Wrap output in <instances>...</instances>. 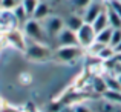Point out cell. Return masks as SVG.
<instances>
[{"instance_id": "obj_17", "label": "cell", "mask_w": 121, "mask_h": 112, "mask_svg": "<svg viewBox=\"0 0 121 112\" xmlns=\"http://www.w3.org/2000/svg\"><path fill=\"white\" fill-rule=\"evenodd\" d=\"M115 57V49L112 46H104L103 49L100 51V54L97 55V58L100 62H107V60H112Z\"/></svg>"}, {"instance_id": "obj_2", "label": "cell", "mask_w": 121, "mask_h": 112, "mask_svg": "<svg viewBox=\"0 0 121 112\" xmlns=\"http://www.w3.org/2000/svg\"><path fill=\"white\" fill-rule=\"evenodd\" d=\"M26 57L29 60H34V62H43L48 57L51 55V49L48 48V45L43 43H37V41L28 40V46H26Z\"/></svg>"}, {"instance_id": "obj_14", "label": "cell", "mask_w": 121, "mask_h": 112, "mask_svg": "<svg viewBox=\"0 0 121 112\" xmlns=\"http://www.w3.org/2000/svg\"><path fill=\"white\" fill-rule=\"evenodd\" d=\"M106 11H107V18H109V26L113 28V29L121 28V17L120 15L112 8H109V6H106Z\"/></svg>"}, {"instance_id": "obj_4", "label": "cell", "mask_w": 121, "mask_h": 112, "mask_svg": "<svg viewBox=\"0 0 121 112\" xmlns=\"http://www.w3.org/2000/svg\"><path fill=\"white\" fill-rule=\"evenodd\" d=\"M83 55L81 46H58L55 49V58L60 63H72Z\"/></svg>"}, {"instance_id": "obj_21", "label": "cell", "mask_w": 121, "mask_h": 112, "mask_svg": "<svg viewBox=\"0 0 121 112\" xmlns=\"http://www.w3.org/2000/svg\"><path fill=\"white\" fill-rule=\"evenodd\" d=\"M18 5L17 0H0V9L2 11H14V8Z\"/></svg>"}, {"instance_id": "obj_13", "label": "cell", "mask_w": 121, "mask_h": 112, "mask_svg": "<svg viewBox=\"0 0 121 112\" xmlns=\"http://www.w3.org/2000/svg\"><path fill=\"white\" fill-rule=\"evenodd\" d=\"M14 15H15V20H17V23H18V26H23L25 23H26L28 20H29V15L26 14V11H25V8L22 6V3H18L17 6L14 8Z\"/></svg>"}, {"instance_id": "obj_6", "label": "cell", "mask_w": 121, "mask_h": 112, "mask_svg": "<svg viewBox=\"0 0 121 112\" xmlns=\"http://www.w3.org/2000/svg\"><path fill=\"white\" fill-rule=\"evenodd\" d=\"M43 28L46 31L48 36L51 37H57V34L65 28V18H61L60 15H52L51 14L48 18H44L43 22Z\"/></svg>"}, {"instance_id": "obj_26", "label": "cell", "mask_w": 121, "mask_h": 112, "mask_svg": "<svg viewBox=\"0 0 121 112\" xmlns=\"http://www.w3.org/2000/svg\"><path fill=\"white\" fill-rule=\"evenodd\" d=\"M115 58L118 60V62H121V52L120 54H115Z\"/></svg>"}, {"instance_id": "obj_9", "label": "cell", "mask_w": 121, "mask_h": 112, "mask_svg": "<svg viewBox=\"0 0 121 112\" xmlns=\"http://www.w3.org/2000/svg\"><path fill=\"white\" fill-rule=\"evenodd\" d=\"M83 25H84L83 15L81 14H77V12H72V14H69L68 17L65 18V26L68 28V29L74 31V32H77Z\"/></svg>"}, {"instance_id": "obj_27", "label": "cell", "mask_w": 121, "mask_h": 112, "mask_svg": "<svg viewBox=\"0 0 121 112\" xmlns=\"http://www.w3.org/2000/svg\"><path fill=\"white\" fill-rule=\"evenodd\" d=\"M118 80H120V85H121V75H118Z\"/></svg>"}, {"instance_id": "obj_7", "label": "cell", "mask_w": 121, "mask_h": 112, "mask_svg": "<svg viewBox=\"0 0 121 112\" xmlns=\"http://www.w3.org/2000/svg\"><path fill=\"white\" fill-rule=\"evenodd\" d=\"M104 8H106V6L103 5V2H101V0H92V2L89 3L87 8L81 12L84 23H92V22H94L95 18L100 15V12L103 11Z\"/></svg>"}, {"instance_id": "obj_23", "label": "cell", "mask_w": 121, "mask_h": 112, "mask_svg": "<svg viewBox=\"0 0 121 112\" xmlns=\"http://www.w3.org/2000/svg\"><path fill=\"white\" fill-rule=\"evenodd\" d=\"M107 6H109V8H112L113 11H115L117 14L121 17V2H120V0H109Z\"/></svg>"}, {"instance_id": "obj_25", "label": "cell", "mask_w": 121, "mask_h": 112, "mask_svg": "<svg viewBox=\"0 0 121 112\" xmlns=\"http://www.w3.org/2000/svg\"><path fill=\"white\" fill-rule=\"evenodd\" d=\"M113 49H115V54H120V52H121V41H120L118 45H117L115 48H113Z\"/></svg>"}, {"instance_id": "obj_22", "label": "cell", "mask_w": 121, "mask_h": 112, "mask_svg": "<svg viewBox=\"0 0 121 112\" xmlns=\"http://www.w3.org/2000/svg\"><path fill=\"white\" fill-rule=\"evenodd\" d=\"M121 41V28H118V29H113L112 31V37H110V43H109V46H112V48H115L117 45H118Z\"/></svg>"}, {"instance_id": "obj_29", "label": "cell", "mask_w": 121, "mask_h": 112, "mask_svg": "<svg viewBox=\"0 0 121 112\" xmlns=\"http://www.w3.org/2000/svg\"><path fill=\"white\" fill-rule=\"evenodd\" d=\"M120 2H121V0H120Z\"/></svg>"}, {"instance_id": "obj_24", "label": "cell", "mask_w": 121, "mask_h": 112, "mask_svg": "<svg viewBox=\"0 0 121 112\" xmlns=\"http://www.w3.org/2000/svg\"><path fill=\"white\" fill-rule=\"evenodd\" d=\"M0 112H18V111L15 109V108H12V106H8V104H5V106H2Z\"/></svg>"}, {"instance_id": "obj_5", "label": "cell", "mask_w": 121, "mask_h": 112, "mask_svg": "<svg viewBox=\"0 0 121 112\" xmlns=\"http://www.w3.org/2000/svg\"><path fill=\"white\" fill-rule=\"evenodd\" d=\"M95 37H97V32L94 31V28H92L91 23H84L80 29L77 31L78 45H80L83 49H87V48L95 41Z\"/></svg>"}, {"instance_id": "obj_10", "label": "cell", "mask_w": 121, "mask_h": 112, "mask_svg": "<svg viewBox=\"0 0 121 112\" xmlns=\"http://www.w3.org/2000/svg\"><path fill=\"white\" fill-rule=\"evenodd\" d=\"M51 15V6L48 5L46 2H43V0H40L39 5H37L35 11H34V15L31 18H35V20L39 22H43L44 18H48Z\"/></svg>"}, {"instance_id": "obj_1", "label": "cell", "mask_w": 121, "mask_h": 112, "mask_svg": "<svg viewBox=\"0 0 121 112\" xmlns=\"http://www.w3.org/2000/svg\"><path fill=\"white\" fill-rule=\"evenodd\" d=\"M23 32L26 36L28 40H32V41H37V43H43V45H48L46 40H48V34L43 28V23L35 18H29L26 23L23 25Z\"/></svg>"}, {"instance_id": "obj_3", "label": "cell", "mask_w": 121, "mask_h": 112, "mask_svg": "<svg viewBox=\"0 0 121 112\" xmlns=\"http://www.w3.org/2000/svg\"><path fill=\"white\" fill-rule=\"evenodd\" d=\"M5 41L9 43L15 51H18V52H26L28 38H26V36H25L23 29L14 28V29L8 31V32L5 34Z\"/></svg>"}, {"instance_id": "obj_20", "label": "cell", "mask_w": 121, "mask_h": 112, "mask_svg": "<svg viewBox=\"0 0 121 112\" xmlns=\"http://www.w3.org/2000/svg\"><path fill=\"white\" fill-rule=\"evenodd\" d=\"M72 111L74 112H94L89 103H83V101H77L75 104H72Z\"/></svg>"}, {"instance_id": "obj_11", "label": "cell", "mask_w": 121, "mask_h": 112, "mask_svg": "<svg viewBox=\"0 0 121 112\" xmlns=\"http://www.w3.org/2000/svg\"><path fill=\"white\" fill-rule=\"evenodd\" d=\"M92 28H94V31L95 32H100V31H103V29H106V28H109V18H107V11H106V8L103 9V11L100 12V15H98L97 18H95L94 22H92Z\"/></svg>"}, {"instance_id": "obj_15", "label": "cell", "mask_w": 121, "mask_h": 112, "mask_svg": "<svg viewBox=\"0 0 121 112\" xmlns=\"http://www.w3.org/2000/svg\"><path fill=\"white\" fill-rule=\"evenodd\" d=\"M104 80H106V85H107V91H121V85H120L118 77L107 72V74H104Z\"/></svg>"}, {"instance_id": "obj_12", "label": "cell", "mask_w": 121, "mask_h": 112, "mask_svg": "<svg viewBox=\"0 0 121 112\" xmlns=\"http://www.w3.org/2000/svg\"><path fill=\"white\" fill-rule=\"evenodd\" d=\"M91 89L95 94H98L101 97V95L107 91V85H106V80H104V75H95L94 78H92Z\"/></svg>"}, {"instance_id": "obj_19", "label": "cell", "mask_w": 121, "mask_h": 112, "mask_svg": "<svg viewBox=\"0 0 121 112\" xmlns=\"http://www.w3.org/2000/svg\"><path fill=\"white\" fill-rule=\"evenodd\" d=\"M68 2L71 3V6L75 9V11H80V14H81V12L89 6V3H91L92 0H68Z\"/></svg>"}, {"instance_id": "obj_18", "label": "cell", "mask_w": 121, "mask_h": 112, "mask_svg": "<svg viewBox=\"0 0 121 112\" xmlns=\"http://www.w3.org/2000/svg\"><path fill=\"white\" fill-rule=\"evenodd\" d=\"M39 2L40 0H23V2H22V6L25 8V11H26V14L29 15V17L34 15V11H35Z\"/></svg>"}, {"instance_id": "obj_8", "label": "cell", "mask_w": 121, "mask_h": 112, "mask_svg": "<svg viewBox=\"0 0 121 112\" xmlns=\"http://www.w3.org/2000/svg\"><path fill=\"white\" fill-rule=\"evenodd\" d=\"M57 40V45L58 46H80L78 45V40H77V32L68 29V28H63L55 37Z\"/></svg>"}, {"instance_id": "obj_16", "label": "cell", "mask_w": 121, "mask_h": 112, "mask_svg": "<svg viewBox=\"0 0 121 112\" xmlns=\"http://www.w3.org/2000/svg\"><path fill=\"white\" fill-rule=\"evenodd\" d=\"M112 31L113 28H106V29L100 31V32L97 34V37H95V41H98V43L101 45H109L110 43V37H112Z\"/></svg>"}, {"instance_id": "obj_28", "label": "cell", "mask_w": 121, "mask_h": 112, "mask_svg": "<svg viewBox=\"0 0 121 112\" xmlns=\"http://www.w3.org/2000/svg\"><path fill=\"white\" fill-rule=\"evenodd\" d=\"M17 2H18V3H22V2H23V0H17Z\"/></svg>"}]
</instances>
